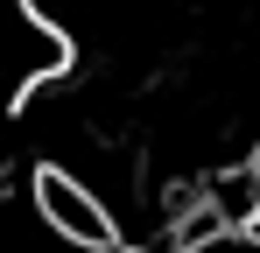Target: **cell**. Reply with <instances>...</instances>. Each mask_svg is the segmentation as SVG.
<instances>
[{
	"label": "cell",
	"instance_id": "obj_1",
	"mask_svg": "<svg viewBox=\"0 0 260 253\" xmlns=\"http://www.w3.org/2000/svg\"><path fill=\"white\" fill-rule=\"evenodd\" d=\"M28 204H36V218H43V232L56 239V246H78V253H120V211L99 197V183H91L85 169H71V162L36 169Z\"/></svg>",
	"mask_w": 260,
	"mask_h": 253
},
{
	"label": "cell",
	"instance_id": "obj_2",
	"mask_svg": "<svg viewBox=\"0 0 260 253\" xmlns=\"http://www.w3.org/2000/svg\"><path fill=\"white\" fill-rule=\"evenodd\" d=\"M176 253H260V225H211V232L183 239Z\"/></svg>",
	"mask_w": 260,
	"mask_h": 253
}]
</instances>
